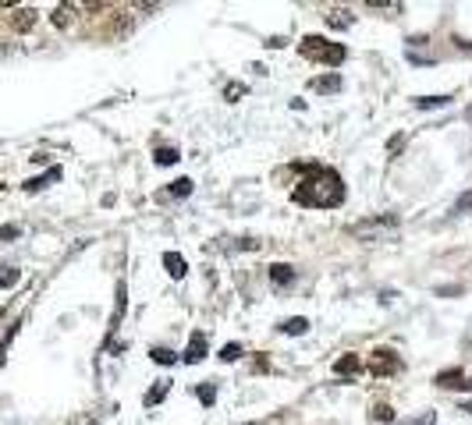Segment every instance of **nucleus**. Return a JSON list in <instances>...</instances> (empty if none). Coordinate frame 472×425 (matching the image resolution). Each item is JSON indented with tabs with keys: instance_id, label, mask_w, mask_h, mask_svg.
I'll use <instances>...</instances> for the list:
<instances>
[{
	"instance_id": "nucleus-1",
	"label": "nucleus",
	"mask_w": 472,
	"mask_h": 425,
	"mask_svg": "<svg viewBox=\"0 0 472 425\" xmlns=\"http://www.w3.org/2000/svg\"><path fill=\"white\" fill-rule=\"evenodd\" d=\"M292 199L298 206H313V209H331L344 202V184L341 174L331 167L320 163H305V178L298 181V188L292 191Z\"/></svg>"
},
{
	"instance_id": "nucleus-2",
	"label": "nucleus",
	"mask_w": 472,
	"mask_h": 425,
	"mask_svg": "<svg viewBox=\"0 0 472 425\" xmlns=\"http://www.w3.org/2000/svg\"><path fill=\"white\" fill-rule=\"evenodd\" d=\"M369 369H373V376H391L401 369V361L394 358V351H373V361H369Z\"/></svg>"
},
{
	"instance_id": "nucleus-3",
	"label": "nucleus",
	"mask_w": 472,
	"mask_h": 425,
	"mask_svg": "<svg viewBox=\"0 0 472 425\" xmlns=\"http://www.w3.org/2000/svg\"><path fill=\"white\" fill-rule=\"evenodd\" d=\"M437 387H451V390H472V379L462 369H447L437 376Z\"/></svg>"
},
{
	"instance_id": "nucleus-4",
	"label": "nucleus",
	"mask_w": 472,
	"mask_h": 425,
	"mask_svg": "<svg viewBox=\"0 0 472 425\" xmlns=\"http://www.w3.org/2000/svg\"><path fill=\"white\" fill-rule=\"evenodd\" d=\"M36 18H39V11H36V8H14L11 25H14L18 32H29V29H36Z\"/></svg>"
},
{
	"instance_id": "nucleus-5",
	"label": "nucleus",
	"mask_w": 472,
	"mask_h": 425,
	"mask_svg": "<svg viewBox=\"0 0 472 425\" xmlns=\"http://www.w3.org/2000/svg\"><path fill=\"white\" fill-rule=\"evenodd\" d=\"M327 50H331V42H327L323 36H305V39H302V53L313 57V60H323Z\"/></svg>"
},
{
	"instance_id": "nucleus-6",
	"label": "nucleus",
	"mask_w": 472,
	"mask_h": 425,
	"mask_svg": "<svg viewBox=\"0 0 472 425\" xmlns=\"http://www.w3.org/2000/svg\"><path fill=\"white\" fill-rule=\"evenodd\" d=\"M202 358H206V337H202V333H192V344H189V351L181 354V361H189V365H199Z\"/></svg>"
},
{
	"instance_id": "nucleus-7",
	"label": "nucleus",
	"mask_w": 472,
	"mask_h": 425,
	"mask_svg": "<svg viewBox=\"0 0 472 425\" xmlns=\"http://www.w3.org/2000/svg\"><path fill=\"white\" fill-rule=\"evenodd\" d=\"M362 369V358L359 354H341L338 361H334V372L338 376H352V372H359Z\"/></svg>"
},
{
	"instance_id": "nucleus-8",
	"label": "nucleus",
	"mask_w": 472,
	"mask_h": 425,
	"mask_svg": "<svg viewBox=\"0 0 472 425\" xmlns=\"http://www.w3.org/2000/svg\"><path fill=\"white\" fill-rule=\"evenodd\" d=\"M163 266H167V273L174 276V280H181V276L189 273V266H185V259H181L178 252H167V255H163Z\"/></svg>"
},
{
	"instance_id": "nucleus-9",
	"label": "nucleus",
	"mask_w": 472,
	"mask_h": 425,
	"mask_svg": "<svg viewBox=\"0 0 472 425\" xmlns=\"http://www.w3.org/2000/svg\"><path fill=\"white\" fill-rule=\"evenodd\" d=\"M270 280L281 284V287H288V284L295 280V269H292V266H284V263H277V266H270Z\"/></svg>"
},
{
	"instance_id": "nucleus-10",
	"label": "nucleus",
	"mask_w": 472,
	"mask_h": 425,
	"mask_svg": "<svg viewBox=\"0 0 472 425\" xmlns=\"http://www.w3.org/2000/svg\"><path fill=\"white\" fill-rule=\"evenodd\" d=\"M352 11H344V8H338V11H331V14H327V25H331V29H348V25H352Z\"/></svg>"
},
{
	"instance_id": "nucleus-11",
	"label": "nucleus",
	"mask_w": 472,
	"mask_h": 425,
	"mask_svg": "<svg viewBox=\"0 0 472 425\" xmlns=\"http://www.w3.org/2000/svg\"><path fill=\"white\" fill-rule=\"evenodd\" d=\"M313 89L316 93H338L341 89V78L338 75H320V78H313Z\"/></svg>"
},
{
	"instance_id": "nucleus-12",
	"label": "nucleus",
	"mask_w": 472,
	"mask_h": 425,
	"mask_svg": "<svg viewBox=\"0 0 472 425\" xmlns=\"http://www.w3.org/2000/svg\"><path fill=\"white\" fill-rule=\"evenodd\" d=\"M71 14H75V4H60V8L50 14V21H54L57 29H68V25H71Z\"/></svg>"
},
{
	"instance_id": "nucleus-13",
	"label": "nucleus",
	"mask_w": 472,
	"mask_h": 425,
	"mask_svg": "<svg viewBox=\"0 0 472 425\" xmlns=\"http://www.w3.org/2000/svg\"><path fill=\"white\" fill-rule=\"evenodd\" d=\"M57 178H60V170L54 167L50 174H43V178H32V181H25V191H43V188H47L50 181H57Z\"/></svg>"
},
{
	"instance_id": "nucleus-14",
	"label": "nucleus",
	"mask_w": 472,
	"mask_h": 425,
	"mask_svg": "<svg viewBox=\"0 0 472 425\" xmlns=\"http://www.w3.org/2000/svg\"><path fill=\"white\" fill-rule=\"evenodd\" d=\"M398 223V217L391 212V217H380V220H369V223H359L355 227V234H369V230H377V227H394Z\"/></svg>"
},
{
	"instance_id": "nucleus-15",
	"label": "nucleus",
	"mask_w": 472,
	"mask_h": 425,
	"mask_svg": "<svg viewBox=\"0 0 472 425\" xmlns=\"http://www.w3.org/2000/svg\"><path fill=\"white\" fill-rule=\"evenodd\" d=\"M447 103H451V96H423V99H416L419 110H437V106H447Z\"/></svg>"
},
{
	"instance_id": "nucleus-16",
	"label": "nucleus",
	"mask_w": 472,
	"mask_h": 425,
	"mask_svg": "<svg viewBox=\"0 0 472 425\" xmlns=\"http://www.w3.org/2000/svg\"><path fill=\"white\" fill-rule=\"evenodd\" d=\"M305 330H309V319H302V315H295V319L284 323V333H288V337H298V333H305Z\"/></svg>"
},
{
	"instance_id": "nucleus-17",
	"label": "nucleus",
	"mask_w": 472,
	"mask_h": 425,
	"mask_svg": "<svg viewBox=\"0 0 472 425\" xmlns=\"http://www.w3.org/2000/svg\"><path fill=\"white\" fill-rule=\"evenodd\" d=\"M156 163H160V167H171V163H178V149H174V145H163V149H156Z\"/></svg>"
},
{
	"instance_id": "nucleus-18",
	"label": "nucleus",
	"mask_w": 472,
	"mask_h": 425,
	"mask_svg": "<svg viewBox=\"0 0 472 425\" xmlns=\"http://www.w3.org/2000/svg\"><path fill=\"white\" fill-rule=\"evenodd\" d=\"M167 195H174V199H181V195H192V181H189V178H178V181L167 188Z\"/></svg>"
},
{
	"instance_id": "nucleus-19",
	"label": "nucleus",
	"mask_w": 472,
	"mask_h": 425,
	"mask_svg": "<svg viewBox=\"0 0 472 425\" xmlns=\"http://www.w3.org/2000/svg\"><path fill=\"white\" fill-rule=\"evenodd\" d=\"M18 276H22V273H18L14 266H0V287H14Z\"/></svg>"
},
{
	"instance_id": "nucleus-20",
	"label": "nucleus",
	"mask_w": 472,
	"mask_h": 425,
	"mask_svg": "<svg viewBox=\"0 0 472 425\" xmlns=\"http://www.w3.org/2000/svg\"><path fill=\"white\" fill-rule=\"evenodd\" d=\"M150 358L156 361V365H171V361H174V354H171L167 348H153V351H150Z\"/></svg>"
},
{
	"instance_id": "nucleus-21",
	"label": "nucleus",
	"mask_w": 472,
	"mask_h": 425,
	"mask_svg": "<svg viewBox=\"0 0 472 425\" xmlns=\"http://www.w3.org/2000/svg\"><path fill=\"white\" fill-rule=\"evenodd\" d=\"M373 418H377V422H391V418H394V408H391V404H377Z\"/></svg>"
},
{
	"instance_id": "nucleus-22",
	"label": "nucleus",
	"mask_w": 472,
	"mask_h": 425,
	"mask_svg": "<svg viewBox=\"0 0 472 425\" xmlns=\"http://www.w3.org/2000/svg\"><path fill=\"white\" fill-rule=\"evenodd\" d=\"M163 397H167V382H160V387H153V390L146 393V404L153 408V404H156V400H163Z\"/></svg>"
},
{
	"instance_id": "nucleus-23",
	"label": "nucleus",
	"mask_w": 472,
	"mask_h": 425,
	"mask_svg": "<svg viewBox=\"0 0 472 425\" xmlns=\"http://www.w3.org/2000/svg\"><path fill=\"white\" fill-rule=\"evenodd\" d=\"M469 209H472V188H469V191H462L458 202H455V212H469Z\"/></svg>"
},
{
	"instance_id": "nucleus-24",
	"label": "nucleus",
	"mask_w": 472,
	"mask_h": 425,
	"mask_svg": "<svg viewBox=\"0 0 472 425\" xmlns=\"http://www.w3.org/2000/svg\"><path fill=\"white\" fill-rule=\"evenodd\" d=\"M238 354H241V348H238V344H228V348L220 351V358H224V361H235Z\"/></svg>"
},
{
	"instance_id": "nucleus-25",
	"label": "nucleus",
	"mask_w": 472,
	"mask_h": 425,
	"mask_svg": "<svg viewBox=\"0 0 472 425\" xmlns=\"http://www.w3.org/2000/svg\"><path fill=\"white\" fill-rule=\"evenodd\" d=\"M241 93H245V85H238V82H231L228 89H224V96H228V99H238Z\"/></svg>"
},
{
	"instance_id": "nucleus-26",
	"label": "nucleus",
	"mask_w": 472,
	"mask_h": 425,
	"mask_svg": "<svg viewBox=\"0 0 472 425\" xmlns=\"http://www.w3.org/2000/svg\"><path fill=\"white\" fill-rule=\"evenodd\" d=\"M18 234H22L18 227H0V241H8V238H18Z\"/></svg>"
},
{
	"instance_id": "nucleus-27",
	"label": "nucleus",
	"mask_w": 472,
	"mask_h": 425,
	"mask_svg": "<svg viewBox=\"0 0 472 425\" xmlns=\"http://www.w3.org/2000/svg\"><path fill=\"white\" fill-rule=\"evenodd\" d=\"M199 400L202 404H213V387H199Z\"/></svg>"
},
{
	"instance_id": "nucleus-28",
	"label": "nucleus",
	"mask_w": 472,
	"mask_h": 425,
	"mask_svg": "<svg viewBox=\"0 0 472 425\" xmlns=\"http://www.w3.org/2000/svg\"><path fill=\"white\" fill-rule=\"evenodd\" d=\"M401 142H405V138H401V135H394V138H391V145H387V156H394L398 149H401Z\"/></svg>"
}]
</instances>
